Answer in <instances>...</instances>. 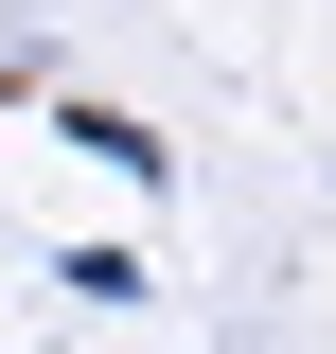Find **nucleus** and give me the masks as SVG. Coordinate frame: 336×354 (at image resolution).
Here are the masks:
<instances>
[{
	"label": "nucleus",
	"mask_w": 336,
	"mask_h": 354,
	"mask_svg": "<svg viewBox=\"0 0 336 354\" xmlns=\"http://www.w3.org/2000/svg\"><path fill=\"white\" fill-rule=\"evenodd\" d=\"M71 160H106V177H160L177 142H160V124H124V106H71Z\"/></svg>",
	"instance_id": "1"
}]
</instances>
